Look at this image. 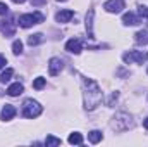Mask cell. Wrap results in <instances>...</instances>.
<instances>
[{"mask_svg": "<svg viewBox=\"0 0 148 147\" xmlns=\"http://www.w3.org/2000/svg\"><path fill=\"white\" fill-rule=\"evenodd\" d=\"M41 111H43V107L40 106V102L33 101V99H28V101H24V104H23V116H24V118H29V119L38 118V116L41 114Z\"/></svg>", "mask_w": 148, "mask_h": 147, "instance_id": "cell-3", "label": "cell"}, {"mask_svg": "<svg viewBox=\"0 0 148 147\" xmlns=\"http://www.w3.org/2000/svg\"><path fill=\"white\" fill-rule=\"evenodd\" d=\"M62 68H64L62 59H59V57H52V59L48 61V73L52 74V76H57V74L62 71Z\"/></svg>", "mask_w": 148, "mask_h": 147, "instance_id": "cell-6", "label": "cell"}, {"mask_svg": "<svg viewBox=\"0 0 148 147\" xmlns=\"http://www.w3.org/2000/svg\"><path fill=\"white\" fill-rule=\"evenodd\" d=\"M14 116H16V107H14V106H10V104H5V106H3V109H2V119L9 121V119H12Z\"/></svg>", "mask_w": 148, "mask_h": 147, "instance_id": "cell-11", "label": "cell"}, {"mask_svg": "<svg viewBox=\"0 0 148 147\" xmlns=\"http://www.w3.org/2000/svg\"><path fill=\"white\" fill-rule=\"evenodd\" d=\"M12 2H16V3H24L26 0H12Z\"/></svg>", "mask_w": 148, "mask_h": 147, "instance_id": "cell-29", "label": "cell"}, {"mask_svg": "<svg viewBox=\"0 0 148 147\" xmlns=\"http://www.w3.org/2000/svg\"><path fill=\"white\" fill-rule=\"evenodd\" d=\"M12 52H14L16 55L23 54V42H21V40H16V42L12 43Z\"/></svg>", "mask_w": 148, "mask_h": 147, "instance_id": "cell-20", "label": "cell"}, {"mask_svg": "<svg viewBox=\"0 0 148 147\" xmlns=\"http://www.w3.org/2000/svg\"><path fill=\"white\" fill-rule=\"evenodd\" d=\"M45 40V37L41 35V33H35V35H31V37L28 38V43L33 47V45H38V43H41Z\"/></svg>", "mask_w": 148, "mask_h": 147, "instance_id": "cell-18", "label": "cell"}, {"mask_svg": "<svg viewBox=\"0 0 148 147\" xmlns=\"http://www.w3.org/2000/svg\"><path fill=\"white\" fill-rule=\"evenodd\" d=\"M147 73H148V71H147Z\"/></svg>", "mask_w": 148, "mask_h": 147, "instance_id": "cell-31", "label": "cell"}, {"mask_svg": "<svg viewBox=\"0 0 148 147\" xmlns=\"http://www.w3.org/2000/svg\"><path fill=\"white\" fill-rule=\"evenodd\" d=\"M59 2H60V0H59Z\"/></svg>", "mask_w": 148, "mask_h": 147, "instance_id": "cell-30", "label": "cell"}, {"mask_svg": "<svg viewBox=\"0 0 148 147\" xmlns=\"http://www.w3.org/2000/svg\"><path fill=\"white\" fill-rule=\"evenodd\" d=\"M122 59H124L126 64H133V62L143 64L145 59H147V55H145L143 52H140V50H131V52H126V54L122 55Z\"/></svg>", "mask_w": 148, "mask_h": 147, "instance_id": "cell-5", "label": "cell"}, {"mask_svg": "<svg viewBox=\"0 0 148 147\" xmlns=\"http://www.w3.org/2000/svg\"><path fill=\"white\" fill-rule=\"evenodd\" d=\"M73 17H74V12L71 10V9H64V10H59V12H57V16H55L57 23H69Z\"/></svg>", "mask_w": 148, "mask_h": 147, "instance_id": "cell-9", "label": "cell"}, {"mask_svg": "<svg viewBox=\"0 0 148 147\" xmlns=\"http://www.w3.org/2000/svg\"><path fill=\"white\" fill-rule=\"evenodd\" d=\"M69 144H73V146H81V144H83V135L77 133V132L71 133V135H69Z\"/></svg>", "mask_w": 148, "mask_h": 147, "instance_id": "cell-16", "label": "cell"}, {"mask_svg": "<svg viewBox=\"0 0 148 147\" xmlns=\"http://www.w3.org/2000/svg\"><path fill=\"white\" fill-rule=\"evenodd\" d=\"M133 126V121H131V116L127 112H117L114 116V121H112V128L117 130V132H126Z\"/></svg>", "mask_w": 148, "mask_h": 147, "instance_id": "cell-2", "label": "cell"}, {"mask_svg": "<svg viewBox=\"0 0 148 147\" xmlns=\"http://www.w3.org/2000/svg\"><path fill=\"white\" fill-rule=\"evenodd\" d=\"M45 21V16L40 14V12H35V14H23L19 17V26L21 28H29L33 24H38V23H43Z\"/></svg>", "mask_w": 148, "mask_h": 147, "instance_id": "cell-4", "label": "cell"}, {"mask_svg": "<svg viewBox=\"0 0 148 147\" xmlns=\"http://www.w3.org/2000/svg\"><path fill=\"white\" fill-rule=\"evenodd\" d=\"M134 37H136V42H138V43H147L148 42V35H147V31H138V33H136V35H134Z\"/></svg>", "mask_w": 148, "mask_h": 147, "instance_id": "cell-22", "label": "cell"}, {"mask_svg": "<svg viewBox=\"0 0 148 147\" xmlns=\"http://www.w3.org/2000/svg\"><path fill=\"white\" fill-rule=\"evenodd\" d=\"M60 144H62V140H60V139H57V137H53V135H47V139H45V146H47V147L60 146Z\"/></svg>", "mask_w": 148, "mask_h": 147, "instance_id": "cell-17", "label": "cell"}, {"mask_svg": "<svg viewBox=\"0 0 148 147\" xmlns=\"http://www.w3.org/2000/svg\"><path fill=\"white\" fill-rule=\"evenodd\" d=\"M143 126H145V128H147V130H148V118H147V119H145V121H143Z\"/></svg>", "mask_w": 148, "mask_h": 147, "instance_id": "cell-28", "label": "cell"}, {"mask_svg": "<svg viewBox=\"0 0 148 147\" xmlns=\"http://www.w3.org/2000/svg\"><path fill=\"white\" fill-rule=\"evenodd\" d=\"M122 23H124V24H127V26H134V24H138V23H140V19H138L133 12H126V14L122 16Z\"/></svg>", "mask_w": 148, "mask_h": 147, "instance_id": "cell-13", "label": "cell"}, {"mask_svg": "<svg viewBox=\"0 0 148 147\" xmlns=\"http://www.w3.org/2000/svg\"><path fill=\"white\" fill-rule=\"evenodd\" d=\"M23 90H24V87H23L21 83H12V85L7 88V94H9L10 97H17V95L23 94Z\"/></svg>", "mask_w": 148, "mask_h": 147, "instance_id": "cell-12", "label": "cell"}, {"mask_svg": "<svg viewBox=\"0 0 148 147\" xmlns=\"http://www.w3.org/2000/svg\"><path fill=\"white\" fill-rule=\"evenodd\" d=\"M103 99V94L98 87V83L91 78H84L83 81V102H84V109L93 111L100 106Z\"/></svg>", "mask_w": 148, "mask_h": 147, "instance_id": "cell-1", "label": "cell"}, {"mask_svg": "<svg viewBox=\"0 0 148 147\" xmlns=\"http://www.w3.org/2000/svg\"><path fill=\"white\" fill-rule=\"evenodd\" d=\"M45 2H47V0H31V3H33V5H43V3H45Z\"/></svg>", "mask_w": 148, "mask_h": 147, "instance_id": "cell-27", "label": "cell"}, {"mask_svg": "<svg viewBox=\"0 0 148 147\" xmlns=\"http://www.w3.org/2000/svg\"><path fill=\"white\" fill-rule=\"evenodd\" d=\"M12 74H14V71H12L10 68H7L3 73L0 74V83H9V81H10V78H12Z\"/></svg>", "mask_w": 148, "mask_h": 147, "instance_id": "cell-19", "label": "cell"}, {"mask_svg": "<svg viewBox=\"0 0 148 147\" xmlns=\"http://www.w3.org/2000/svg\"><path fill=\"white\" fill-rule=\"evenodd\" d=\"M7 12H9V7H7L3 2H0V16H5Z\"/></svg>", "mask_w": 148, "mask_h": 147, "instance_id": "cell-24", "label": "cell"}, {"mask_svg": "<svg viewBox=\"0 0 148 147\" xmlns=\"http://www.w3.org/2000/svg\"><path fill=\"white\" fill-rule=\"evenodd\" d=\"M117 97H119V92H112L110 99H109V101H107V106H112V102H114V101H115V99H117Z\"/></svg>", "mask_w": 148, "mask_h": 147, "instance_id": "cell-25", "label": "cell"}, {"mask_svg": "<svg viewBox=\"0 0 148 147\" xmlns=\"http://www.w3.org/2000/svg\"><path fill=\"white\" fill-rule=\"evenodd\" d=\"M5 64H7V59H5L3 55H0V69H3V68H5Z\"/></svg>", "mask_w": 148, "mask_h": 147, "instance_id": "cell-26", "label": "cell"}, {"mask_svg": "<svg viewBox=\"0 0 148 147\" xmlns=\"http://www.w3.org/2000/svg\"><path fill=\"white\" fill-rule=\"evenodd\" d=\"M81 40H77V38H71L67 43H66V50L69 52V54H79L81 52Z\"/></svg>", "mask_w": 148, "mask_h": 147, "instance_id": "cell-8", "label": "cell"}, {"mask_svg": "<svg viewBox=\"0 0 148 147\" xmlns=\"http://www.w3.org/2000/svg\"><path fill=\"white\" fill-rule=\"evenodd\" d=\"M93 16H95V10L90 9L86 14V35H88V38H95V35H93Z\"/></svg>", "mask_w": 148, "mask_h": 147, "instance_id": "cell-10", "label": "cell"}, {"mask_svg": "<svg viewBox=\"0 0 148 147\" xmlns=\"http://www.w3.org/2000/svg\"><path fill=\"white\" fill-rule=\"evenodd\" d=\"M88 139H90V142H91V144H98V142L103 139V135H102V132H100V130H93V132H90V133H88Z\"/></svg>", "mask_w": 148, "mask_h": 147, "instance_id": "cell-14", "label": "cell"}, {"mask_svg": "<svg viewBox=\"0 0 148 147\" xmlns=\"http://www.w3.org/2000/svg\"><path fill=\"white\" fill-rule=\"evenodd\" d=\"M45 83H47V80L41 78V76H38L36 80L33 81V88H35V90H41V88L45 87Z\"/></svg>", "mask_w": 148, "mask_h": 147, "instance_id": "cell-21", "label": "cell"}, {"mask_svg": "<svg viewBox=\"0 0 148 147\" xmlns=\"http://www.w3.org/2000/svg\"><path fill=\"white\" fill-rule=\"evenodd\" d=\"M3 35L5 37H12L14 35V21L10 19V21H7V23H3Z\"/></svg>", "mask_w": 148, "mask_h": 147, "instance_id": "cell-15", "label": "cell"}, {"mask_svg": "<svg viewBox=\"0 0 148 147\" xmlns=\"http://www.w3.org/2000/svg\"><path fill=\"white\" fill-rule=\"evenodd\" d=\"M138 14H140L141 17H148V7H147V5H140Z\"/></svg>", "mask_w": 148, "mask_h": 147, "instance_id": "cell-23", "label": "cell"}, {"mask_svg": "<svg viewBox=\"0 0 148 147\" xmlns=\"http://www.w3.org/2000/svg\"><path fill=\"white\" fill-rule=\"evenodd\" d=\"M124 7H126L124 0H107V2L103 3V9H105L107 12H121Z\"/></svg>", "mask_w": 148, "mask_h": 147, "instance_id": "cell-7", "label": "cell"}]
</instances>
